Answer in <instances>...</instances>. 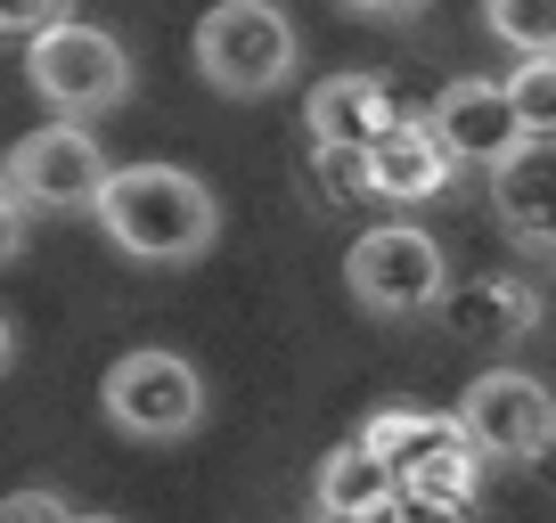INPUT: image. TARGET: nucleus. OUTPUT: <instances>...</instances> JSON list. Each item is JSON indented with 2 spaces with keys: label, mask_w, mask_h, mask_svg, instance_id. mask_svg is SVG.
Returning a JSON list of instances; mask_svg holds the SVG:
<instances>
[{
  "label": "nucleus",
  "mask_w": 556,
  "mask_h": 523,
  "mask_svg": "<svg viewBox=\"0 0 556 523\" xmlns=\"http://www.w3.org/2000/svg\"><path fill=\"white\" fill-rule=\"evenodd\" d=\"M99 229L131 262H197L222 229V205L180 164H123L99 196Z\"/></svg>",
  "instance_id": "nucleus-1"
},
{
  "label": "nucleus",
  "mask_w": 556,
  "mask_h": 523,
  "mask_svg": "<svg viewBox=\"0 0 556 523\" xmlns=\"http://www.w3.org/2000/svg\"><path fill=\"white\" fill-rule=\"evenodd\" d=\"M361 442L401 474L409 499H451V507H475V474H483V450L458 418L442 409H377L361 425Z\"/></svg>",
  "instance_id": "nucleus-2"
},
{
  "label": "nucleus",
  "mask_w": 556,
  "mask_h": 523,
  "mask_svg": "<svg viewBox=\"0 0 556 523\" xmlns=\"http://www.w3.org/2000/svg\"><path fill=\"white\" fill-rule=\"evenodd\" d=\"M197 74L222 99H262L295 74V25L278 0H222L197 17Z\"/></svg>",
  "instance_id": "nucleus-3"
},
{
  "label": "nucleus",
  "mask_w": 556,
  "mask_h": 523,
  "mask_svg": "<svg viewBox=\"0 0 556 523\" xmlns=\"http://www.w3.org/2000/svg\"><path fill=\"white\" fill-rule=\"evenodd\" d=\"M25 82L41 90V106H50L58 123H90L106 115V106L131 99V50H123L106 25H58V34L25 41Z\"/></svg>",
  "instance_id": "nucleus-4"
},
{
  "label": "nucleus",
  "mask_w": 556,
  "mask_h": 523,
  "mask_svg": "<svg viewBox=\"0 0 556 523\" xmlns=\"http://www.w3.org/2000/svg\"><path fill=\"white\" fill-rule=\"evenodd\" d=\"M344 286L377 319H417V311H434V303H451V262H442V245L417 221H377L368 238H352Z\"/></svg>",
  "instance_id": "nucleus-5"
},
{
  "label": "nucleus",
  "mask_w": 556,
  "mask_h": 523,
  "mask_svg": "<svg viewBox=\"0 0 556 523\" xmlns=\"http://www.w3.org/2000/svg\"><path fill=\"white\" fill-rule=\"evenodd\" d=\"M99 409H106V425L131 434V442H180L205 418V377H197L180 352L139 344L99 377Z\"/></svg>",
  "instance_id": "nucleus-6"
},
{
  "label": "nucleus",
  "mask_w": 556,
  "mask_h": 523,
  "mask_svg": "<svg viewBox=\"0 0 556 523\" xmlns=\"http://www.w3.org/2000/svg\"><path fill=\"white\" fill-rule=\"evenodd\" d=\"M106 180H115V164L99 156V140H90L83 123H50V131H25V140L9 148V196H17V205L99 213Z\"/></svg>",
  "instance_id": "nucleus-7"
},
{
  "label": "nucleus",
  "mask_w": 556,
  "mask_h": 523,
  "mask_svg": "<svg viewBox=\"0 0 556 523\" xmlns=\"http://www.w3.org/2000/svg\"><path fill=\"white\" fill-rule=\"evenodd\" d=\"M458 425L475 434L483 458H507V467H540V450L556 442V393L523 368H483L458 401Z\"/></svg>",
  "instance_id": "nucleus-8"
},
{
  "label": "nucleus",
  "mask_w": 556,
  "mask_h": 523,
  "mask_svg": "<svg viewBox=\"0 0 556 523\" xmlns=\"http://www.w3.org/2000/svg\"><path fill=\"white\" fill-rule=\"evenodd\" d=\"M434 131H442V148H451L458 164H483V173H500L507 156L532 148L507 82H483V74H458V82L434 99Z\"/></svg>",
  "instance_id": "nucleus-9"
},
{
  "label": "nucleus",
  "mask_w": 556,
  "mask_h": 523,
  "mask_svg": "<svg viewBox=\"0 0 556 523\" xmlns=\"http://www.w3.org/2000/svg\"><path fill=\"white\" fill-rule=\"evenodd\" d=\"M458 173V156L442 148L434 115H401L377 148L361 156V196H384V205H426L442 196V180Z\"/></svg>",
  "instance_id": "nucleus-10"
},
{
  "label": "nucleus",
  "mask_w": 556,
  "mask_h": 523,
  "mask_svg": "<svg viewBox=\"0 0 556 523\" xmlns=\"http://www.w3.org/2000/svg\"><path fill=\"white\" fill-rule=\"evenodd\" d=\"M303 123H312L319 156H368L401 123V106H393V90H384L377 74H328V82L303 99Z\"/></svg>",
  "instance_id": "nucleus-11"
},
{
  "label": "nucleus",
  "mask_w": 556,
  "mask_h": 523,
  "mask_svg": "<svg viewBox=\"0 0 556 523\" xmlns=\"http://www.w3.org/2000/svg\"><path fill=\"white\" fill-rule=\"evenodd\" d=\"M401 499H409L401 474L384 467L361 434L336 442V450L319 458V515L328 523H401Z\"/></svg>",
  "instance_id": "nucleus-12"
},
{
  "label": "nucleus",
  "mask_w": 556,
  "mask_h": 523,
  "mask_svg": "<svg viewBox=\"0 0 556 523\" xmlns=\"http://www.w3.org/2000/svg\"><path fill=\"white\" fill-rule=\"evenodd\" d=\"M491 205H500L507 238L556 254V140H532L523 156H507L491 173Z\"/></svg>",
  "instance_id": "nucleus-13"
},
{
  "label": "nucleus",
  "mask_w": 556,
  "mask_h": 523,
  "mask_svg": "<svg viewBox=\"0 0 556 523\" xmlns=\"http://www.w3.org/2000/svg\"><path fill=\"white\" fill-rule=\"evenodd\" d=\"M540 319V295L523 279H467L451 295V328L458 335H483V344H500V335H523Z\"/></svg>",
  "instance_id": "nucleus-14"
},
{
  "label": "nucleus",
  "mask_w": 556,
  "mask_h": 523,
  "mask_svg": "<svg viewBox=\"0 0 556 523\" xmlns=\"http://www.w3.org/2000/svg\"><path fill=\"white\" fill-rule=\"evenodd\" d=\"M483 25L516 58H556V0H483Z\"/></svg>",
  "instance_id": "nucleus-15"
},
{
  "label": "nucleus",
  "mask_w": 556,
  "mask_h": 523,
  "mask_svg": "<svg viewBox=\"0 0 556 523\" xmlns=\"http://www.w3.org/2000/svg\"><path fill=\"white\" fill-rule=\"evenodd\" d=\"M507 99H516V115H523L532 140H556V58H516Z\"/></svg>",
  "instance_id": "nucleus-16"
},
{
  "label": "nucleus",
  "mask_w": 556,
  "mask_h": 523,
  "mask_svg": "<svg viewBox=\"0 0 556 523\" xmlns=\"http://www.w3.org/2000/svg\"><path fill=\"white\" fill-rule=\"evenodd\" d=\"M0 25L17 41H41V34H58V25H74V0H0Z\"/></svg>",
  "instance_id": "nucleus-17"
},
{
  "label": "nucleus",
  "mask_w": 556,
  "mask_h": 523,
  "mask_svg": "<svg viewBox=\"0 0 556 523\" xmlns=\"http://www.w3.org/2000/svg\"><path fill=\"white\" fill-rule=\"evenodd\" d=\"M0 523H83V515H66L58 490H17V499L0 507Z\"/></svg>",
  "instance_id": "nucleus-18"
},
{
  "label": "nucleus",
  "mask_w": 556,
  "mask_h": 523,
  "mask_svg": "<svg viewBox=\"0 0 556 523\" xmlns=\"http://www.w3.org/2000/svg\"><path fill=\"white\" fill-rule=\"evenodd\" d=\"M401 523H467V507H451V499H401Z\"/></svg>",
  "instance_id": "nucleus-19"
},
{
  "label": "nucleus",
  "mask_w": 556,
  "mask_h": 523,
  "mask_svg": "<svg viewBox=\"0 0 556 523\" xmlns=\"http://www.w3.org/2000/svg\"><path fill=\"white\" fill-rule=\"evenodd\" d=\"M352 17H384V25H401V17H417L426 0H344Z\"/></svg>",
  "instance_id": "nucleus-20"
},
{
  "label": "nucleus",
  "mask_w": 556,
  "mask_h": 523,
  "mask_svg": "<svg viewBox=\"0 0 556 523\" xmlns=\"http://www.w3.org/2000/svg\"><path fill=\"white\" fill-rule=\"evenodd\" d=\"M532 483H540V490H556V442H548V450H540V467H532Z\"/></svg>",
  "instance_id": "nucleus-21"
},
{
  "label": "nucleus",
  "mask_w": 556,
  "mask_h": 523,
  "mask_svg": "<svg viewBox=\"0 0 556 523\" xmlns=\"http://www.w3.org/2000/svg\"><path fill=\"white\" fill-rule=\"evenodd\" d=\"M83 523H123V515H83Z\"/></svg>",
  "instance_id": "nucleus-22"
},
{
  "label": "nucleus",
  "mask_w": 556,
  "mask_h": 523,
  "mask_svg": "<svg viewBox=\"0 0 556 523\" xmlns=\"http://www.w3.org/2000/svg\"><path fill=\"white\" fill-rule=\"evenodd\" d=\"M319 523H328V515H319Z\"/></svg>",
  "instance_id": "nucleus-23"
}]
</instances>
